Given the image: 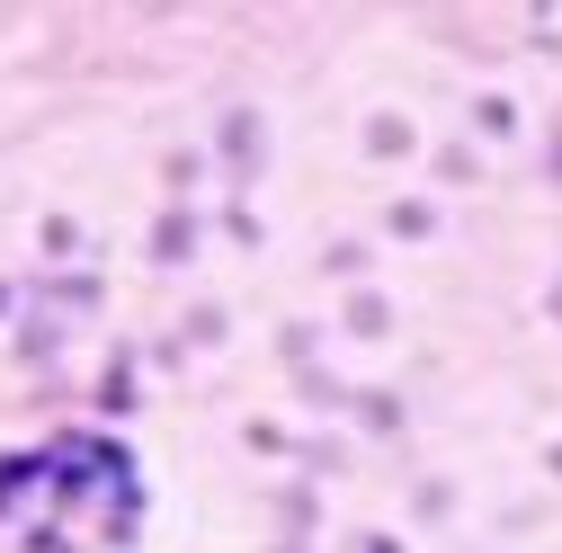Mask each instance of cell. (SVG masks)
I'll list each match as a JSON object with an SVG mask.
<instances>
[{"label":"cell","mask_w":562,"mask_h":553,"mask_svg":"<svg viewBox=\"0 0 562 553\" xmlns=\"http://www.w3.org/2000/svg\"><path fill=\"white\" fill-rule=\"evenodd\" d=\"M134 500V473L116 447L99 438H63L45 455H19V464H0V518H10L27 544H54V553H72V544H116L134 518H116Z\"/></svg>","instance_id":"obj_1"}]
</instances>
